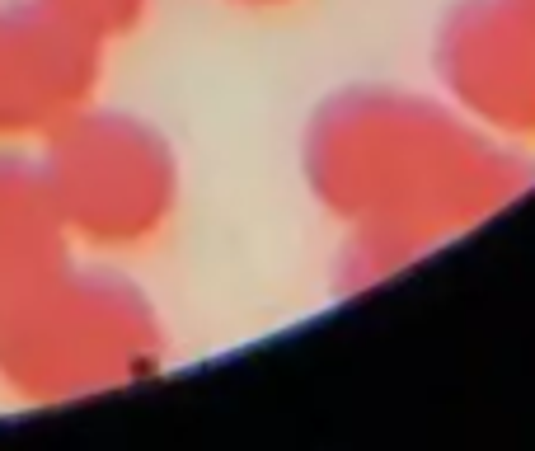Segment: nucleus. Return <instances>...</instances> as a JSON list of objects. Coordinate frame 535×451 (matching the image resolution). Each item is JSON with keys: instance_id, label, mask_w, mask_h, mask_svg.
Returning a JSON list of instances; mask_svg holds the SVG:
<instances>
[{"instance_id": "obj_2", "label": "nucleus", "mask_w": 535, "mask_h": 451, "mask_svg": "<svg viewBox=\"0 0 535 451\" xmlns=\"http://www.w3.org/2000/svg\"><path fill=\"white\" fill-rule=\"evenodd\" d=\"M521 5H526V10H535V0H521Z\"/></svg>"}, {"instance_id": "obj_1", "label": "nucleus", "mask_w": 535, "mask_h": 451, "mask_svg": "<svg viewBox=\"0 0 535 451\" xmlns=\"http://www.w3.org/2000/svg\"><path fill=\"white\" fill-rule=\"evenodd\" d=\"M437 71L465 118L535 151V10L521 0H460L437 38Z\"/></svg>"}]
</instances>
